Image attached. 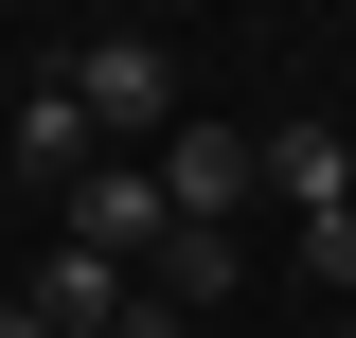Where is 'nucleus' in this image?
<instances>
[{"label": "nucleus", "mask_w": 356, "mask_h": 338, "mask_svg": "<svg viewBox=\"0 0 356 338\" xmlns=\"http://www.w3.org/2000/svg\"><path fill=\"white\" fill-rule=\"evenodd\" d=\"M143 178H161L178 232H232V214H250V125H161V143H143Z\"/></svg>", "instance_id": "7ed1b4c3"}, {"label": "nucleus", "mask_w": 356, "mask_h": 338, "mask_svg": "<svg viewBox=\"0 0 356 338\" xmlns=\"http://www.w3.org/2000/svg\"><path fill=\"white\" fill-rule=\"evenodd\" d=\"M303 267H321V285H356V196H339V214H303Z\"/></svg>", "instance_id": "0eeeda50"}, {"label": "nucleus", "mask_w": 356, "mask_h": 338, "mask_svg": "<svg viewBox=\"0 0 356 338\" xmlns=\"http://www.w3.org/2000/svg\"><path fill=\"white\" fill-rule=\"evenodd\" d=\"M0 338H54V321H36V303H0Z\"/></svg>", "instance_id": "1a4fd4ad"}, {"label": "nucleus", "mask_w": 356, "mask_h": 338, "mask_svg": "<svg viewBox=\"0 0 356 338\" xmlns=\"http://www.w3.org/2000/svg\"><path fill=\"white\" fill-rule=\"evenodd\" d=\"M89 161H107V143H89V107H72V72H54V89H18V178H36V196H72Z\"/></svg>", "instance_id": "39448f33"}, {"label": "nucleus", "mask_w": 356, "mask_h": 338, "mask_svg": "<svg viewBox=\"0 0 356 338\" xmlns=\"http://www.w3.org/2000/svg\"><path fill=\"white\" fill-rule=\"evenodd\" d=\"M107 338H178V303H161V285H143V303H125V321H107Z\"/></svg>", "instance_id": "6e6552de"}, {"label": "nucleus", "mask_w": 356, "mask_h": 338, "mask_svg": "<svg viewBox=\"0 0 356 338\" xmlns=\"http://www.w3.org/2000/svg\"><path fill=\"white\" fill-rule=\"evenodd\" d=\"M54 250H89V267H125V285H143V267L178 250V214H161V178H143V161H89L72 196H54Z\"/></svg>", "instance_id": "f257e3e1"}, {"label": "nucleus", "mask_w": 356, "mask_h": 338, "mask_svg": "<svg viewBox=\"0 0 356 338\" xmlns=\"http://www.w3.org/2000/svg\"><path fill=\"white\" fill-rule=\"evenodd\" d=\"M18 303H36L54 338H107V321H125L143 285H125V267H89V250H54V267H36V285H18Z\"/></svg>", "instance_id": "423d86ee"}, {"label": "nucleus", "mask_w": 356, "mask_h": 338, "mask_svg": "<svg viewBox=\"0 0 356 338\" xmlns=\"http://www.w3.org/2000/svg\"><path fill=\"white\" fill-rule=\"evenodd\" d=\"M72 107H89L107 161H143V143L178 125V54H161V36H89V54H72Z\"/></svg>", "instance_id": "f03ea898"}, {"label": "nucleus", "mask_w": 356, "mask_h": 338, "mask_svg": "<svg viewBox=\"0 0 356 338\" xmlns=\"http://www.w3.org/2000/svg\"><path fill=\"white\" fill-rule=\"evenodd\" d=\"M250 178H267L285 214H339V196H356V125H267V143H250Z\"/></svg>", "instance_id": "20e7f679"}]
</instances>
